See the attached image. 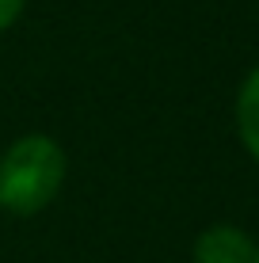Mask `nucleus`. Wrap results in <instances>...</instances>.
<instances>
[{"instance_id": "3", "label": "nucleus", "mask_w": 259, "mask_h": 263, "mask_svg": "<svg viewBox=\"0 0 259 263\" xmlns=\"http://www.w3.org/2000/svg\"><path fill=\"white\" fill-rule=\"evenodd\" d=\"M236 126H240L248 153L259 160V69L244 80V88L236 96Z\"/></svg>"}, {"instance_id": "1", "label": "nucleus", "mask_w": 259, "mask_h": 263, "mask_svg": "<svg viewBox=\"0 0 259 263\" xmlns=\"http://www.w3.org/2000/svg\"><path fill=\"white\" fill-rule=\"evenodd\" d=\"M65 179V157L53 138H19L0 160V206L12 214H38Z\"/></svg>"}, {"instance_id": "5", "label": "nucleus", "mask_w": 259, "mask_h": 263, "mask_svg": "<svg viewBox=\"0 0 259 263\" xmlns=\"http://www.w3.org/2000/svg\"><path fill=\"white\" fill-rule=\"evenodd\" d=\"M255 263H259V252H255Z\"/></svg>"}, {"instance_id": "2", "label": "nucleus", "mask_w": 259, "mask_h": 263, "mask_svg": "<svg viewBox=\"0 0 259 263\" xmlns=\"http://www.w3.org/2000/svg\"><path fill=\"white\" fill-rule=\"evenodd\" d=\"M194 263H255V244L236 225H213L194 240Z\"/></svg>"}, {"instance_id": "4", "label": "nucleus", "mask_w": 259, "mask_h": 263, "mask_svg": "<svg viewBox=\"0 0 259 263\" xmlns=\"http://www.w3.org/2000/svg\"><path fill=\"white\" fill-rule=\"evenodd\" d=\"M19 8H23V0H0V31L12 27V20L19 15Z\"/></svg>"}]
</instances>
